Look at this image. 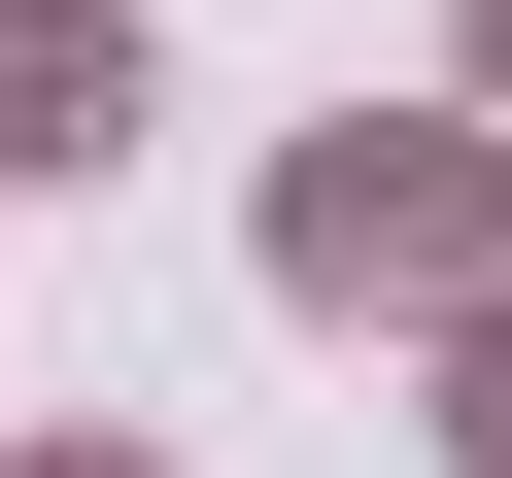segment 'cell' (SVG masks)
Returning <instances> with one entry per match:
<instances>
[{"label":"cell","instance_id":"obj_1","mask_svg":"<svg viewBox=\"0 0 512 478\" xmlns=\"http://www.w3.org/2000/svg\"><path fill=\"white\" fill-rule=\"evenodd\" d=\"M274 239H308L342 308H376V274H478V171H444V137H342V171H308Z\"/></svg>","mask_w":512,"mask_h":478},{"label":"cell","instance_id":"obj_2","mask_svg":"<svg viewBox=\"0 0 512 478\" xmlns=\"http://www.w3.org/2000/svg\"><path fill=\"white\" fill-rule=\"evenodd\" d=\"M137 137V35H69V0H0V171H103Z\"/></svg>","mask_w":512,"mask_h":478},{"label":"cell","instance_id":"obj_3","mask_svg":"<svg viewBox=\"0 0 512 478\" xmlns=\"http://www.w3.org/2000/svg\"><path fill=\"white\" fill-rule=\"evenodd\" d=\"M478 444H512V342H478Z\"/></svg>","mask_w":512,"mask_h":478},{"label":"cell","instance_id":"obj_4","mask_svg":"<svg viewBox=\"0 0 512 478\" xmlns=\"http://www.w3.org/2000/svg\"><path fill=\"white\" fill-rule=\"evenodd\" d=\"M69 478H103V444H69Z\"/></svg>","mask_w":512,"mask_h":478}]
</instances>
